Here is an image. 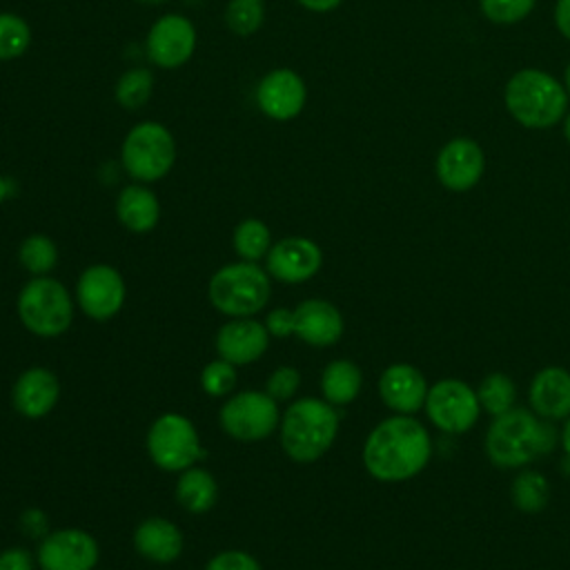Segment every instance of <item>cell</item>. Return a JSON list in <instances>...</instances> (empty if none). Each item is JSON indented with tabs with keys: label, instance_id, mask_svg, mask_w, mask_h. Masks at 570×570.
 Returning <instances> with one entry per match:
<instances>
[{
	"label": "cell",
	"instance_id": "cell-16",
	"mask_svg": "<svg viewBox=\"0 0 570 570\" xmlns=\"http://www.w3.org/2000/svg\"><path fill=\"white\" fill-rule=\"evenodd\" d=\"M436 178L443 187L452 191L472 189L485 169V154L472 138H452L445 142L436 156Z\"/></svg>",
	"mask_w": 570,
	"mask_h": 570
},
{
	"label": "cell",
	"instance_id": "cell-39",
	"mask_svg": "<svg viewBox=\"0 0 570 570\" xmlns=\"http://www.w3.org/2000/svg\"><path fill=\"white\" fill-rule=\"evenodd\" d=\"M554 22L563 38L570 40V0H557L554 4Z\"/></svg>",
	"mask_w": 570,
	"mask_h": 570
},
{
	"label": "cell",
	"instance_id": "cell-17",
	"mask_svg": "<svg viewBox=\"0 0 570 570\" xmlns=\"http://www.w3.org/2000/svg\"><path fill=\"white\" fill-rule=\"evenodd\" d=\"M269 332L265 323L254 316L247 318H229L216 332V354L229 363L249 365L258 361L269 347Z\"/></svg>",
	"mask_w": 570,
	"mask_h": 570
},
{
	"label": "cell",
	"instance_id": "cell-24",
	"mask_svg": "<svg viewBox=\"0 0 570 570\" xmlns=\"http://www.w3.org/2000/svg\"><path fill=\"white\" fill-rule=\"evenodd\" d=\"M176 501L191 514L209 512L218 501V483L214 474L200 465H191L178 472Z\"/></svg>",
	"mask_w": 570,
	"mask_h": 570
},
{
	"label": "cell",
	"instance_id": "cell-28",
	"mask_svg": "<svg viewBox=\"0 0 570 570\" xmlns=\"http://www.w3.org/2000/svg\"><path fill=\"white\" fill-rule=\"evenodd\" d=\"M18 261L29 274L47 276L58 265V245L45 234H31L20 243Z\"/></svg>",
	"mask_w": 570,
	"mask_h": 570
},
{
	"label": "cell",
	"instance_id": "cell-3",
	"mask_svg": "<svg viewBox=\"0 0 570 570\" xmlns=\"http://www.w3.org/2000/svg\"><path fill=\"white\" fill-rule=\"evenodd\" d=\"M554 441L557 432L550 423L534 419V414L523 407H512L490 423L485 452L494 465L517 468L550 452Z\"/></svg>",
	"mask_w": 570,
	"mask_h": 570
},
{
	"label": "cell",
	"instance_id": "cell-15",
	"mask_svg": "<svg viewBox=\"0 0 570 570\" xmlns=\"http://www.w3.org/2000/svg\"><path fill=\"white\" fill-rule=\"evenodd\" d=\"M256 105L272 120H292L296 118L307 100V89L303 78L287 67L267 71L256 85Z\"/></svg>",
	"mask_w": 570,
	"mask_h": 570
},
{
	"label": "cell",
	"instance_id": "cell-11",
	"mask_svg": "<svg viewBox=\"0 0 570 570\" xmlns=\"http://www.w3.org/2000/svg\"><path fill=\"white\" fill-rule=\"evenodd\" d=\"M125 296H127V287H125L122 274L107 263L89 265L80 274L73 292L76 305L91 321L114 318L122 309Z\"/></svg>",
	"mask_w": 570,
	"mask_h": 570
},
{
	"label": "cell",
	"instance_id": "cell-34",
	"mask_svg": "<svg viewBox=\"0 0 570 570\" xmlns=\"http://www.w3.org/2000/svg\"><path fill=\"white\" fill-rule=\"evenodd\" d=\"M537 0H479L483 16L494 24H514L530 16Z\"/></svg>",
	"mask_w": 570,
	"mask_h": 570
},
{
	"label": "cell",
	"instance_id": "cell-41",
	"mask_svg": "<svg viewBox=\"0 0 570 570\" xmlns=\"http://www.w3.org/2000/svg\"><path fill=\"white\" fill-rule=\"evenodd\" d=\"M9 194H11V185H9V180L4 176H0V205L9 198Z\"/></svg>",
	"mask_w": 570,
	"mask_h": 570
},
{
	"label": "cell",
	"instance_id": "cell-4",
	"mask_svg": "<svg viewBox=\"0 0 570 570\" xmlns=\"http://www.w3.org/2000/svg\"><path fill=\"white\" fill-rule=\"evenodd\" d=\"M566 87L543 69H521L510 76L503 100L510 116L528 129H548L557 125L568 109Z\"/></svg>",
	"mask_w": 570,
	"mask_h": 570
},
{
	"label": "cell",
	"instance_id": "cell-40",
	"mask_svg": "<svg viewBox=\"0 0 570 570\" xmlns=\"http://www.w3.org/2000/svg\"><path fill=\"white\" fill-rule=\"evenodd\" d=\"M301 7L309 9V11H316V13H325V11H332L336 9L343 0H296Z\"/></svg>",
	"mask_w": 570,
	"mask_h": 570
},
{
	"label": "cell",
	"instance_id": "cell-30",
	"mask_svg": "<svg viewBox=\"0 0 570 570\" xmlns=\"http://www.w3.org/2000/svg\"><path fill=\"white\" fill-rule=\"evenodd\" d=\"M514 396H517V390H514L512 379L501 372L488 374L476 390V399H479L481 407L485 412H490L492 416H499V414L512 410Z\"/></svg>",
	"mask_w": 570,
	"mask_h": 570
},
{
	"label": "cell",
	"instance_id": "cell-25",
	"mask_svg": "<svg viewBox=\"0 0 570 570\" xmlns=\"http://www.w3.org/2000/svg\"><path fill=\"white\" fill-rule=\"evenodd\" d=\"M363 385V374L358 365L350 358L330 361L321 374V392L323 399L332 405L352 403Z\"/></svg>",
	"mask_w": 570,
	"mask_h": 570
},
{
	"label": "cell",
	"instance_id": "cell-1",
	"mask_svg": "<svg viewBox=\"0 0 570 570\" xmlns=\"http://www.w3.org/2000/svg\"><path fill=\"white\" fill-rule=\"evenodd\" d=\"M432 454L428 430L407 414L381 421L365 439V470L385 483H396L419 474Z\"/></svg>",
	"mask_w": 570,
	"mask_h": 570
},
{
	"label": "cell",
	"instance_id": "cell-43",
	"mask_svg": "<svg viewBox=\"0 0 570 570\" xmlns=\"http://www.w3.org/2000/svg\"><path fill=\"white\" fill-rule=\"evenodd\" d=\"M563 136H566V140L570 142V114L563 116Z\"/></svg>",
	"mask_w": 570,
	"mask_h": 570
},
{
	"label": "cell",
	"instance_id": "cell-10",
	"mask_svg": "<svg viewBox=\"0 0 570 570\" xmlns=\"http://www.w3.org/2000/svg\"><path fill=\"white\" fill-rule=\"evenodd\" d=\"M481 403L476 392L459 379L436 381L425 396V412L430 421L450 434L470 430L479 419Z\"/></svg>",
	"mask_w": 570,
	"mask_h": 570
},
{
	"label": "cell",
	"instance_id": "cell-19",
	"mask_svg": "<svg viewBox=\"0 0 570 570\" xmlns=\"http://www.w3.org/2000/svg\"><path fill=\"white\" fill-rule=\"evenodd\" d=\"M341 312L323 298H305L294 307V334L312 347H330L343 336Z\"/></svg>",
	"mask_w": 570,
	"mask_h": 570
},
{
	"label": "cell",
	"instance_id": "cell-6",
	"mask_svg": "<svg viewBox=\"0 0 570 570\" xmlns=\"http://www.w3.org/2000/svg\"><path fill=\"white\" fill-rule=\"evenodd\" d=\"M73 307L76 298L71 292L49 274L29 278L16 301L20 323L40 338L65 334L73 321Z\"/></svg>",
	"mask_w": 570,
	"mask_h": 570
},
{
	"label": "cell",
	"instance_id": "cell-22",
	"mask_svg": "<svg viewBox=\"0 0 570 570\" xmlns=\"http://www.w3.org/2000/svg\"><path fill=\"white\" fill-rule=\"evenodd\" d=\"M530 405L543 419L570 416V372L546 367L530 383Z\"/></svg>",
	"mask_w": 570,
	"mask_h": 570
},
{
	"label": "cell",
	"instance_id": "cell-26",
	"mask_svg": "<svg viewBox=\"0 0 570 570\" xmlns=\"http://www.w3.org/2000/svg\"><path fill=\"white\" fill-rule=\"evenodd\" d=\"M232 245L240 261L258 263L261 258L267 256V252L274 243H272V232L263 220L245 218L234 227Z\"/></svg>",
	"mask_w": 570,
	"mask_h": 570
},
{
	"label": "cell",
	"instance_id": "cell-37",
	"mask_svg": "<svg viewBox=\"0 0 570 570\" xmlns=\"http://www.w3.org/2000/svg\"><path fill=\"white\" fill-rule=\"evenodd\" d=\"M265 327L274 338H287L294 334V309L274 307L265 316Z\"/></svg>",
	"mask_w": 570,
	"mask_h": 570
},
{
	"label": "cell",
	"instance_id": "cell-44",
	"mask_svg": "<svg viewBox=\"0 0 570 570\" xmlns=\"http://www.w3.org/2000/svg\"><path fill=\"white\" fill-rule=\"evenodd\" d=\"M563 87H566V91H568V96H570V62H568L566 73H563Z\"/></svg>",
	"mask_w": 570,
	"mask_h": 570
},
{
	"label": "cell",
	"instance_id": "cell-31",
	"mask_svg": "<svg viewBox=\"0 0 570 570\" xmlns=\"http://www.w3.org/2000/svg\"><path fill=\"white\" fill-rule=\"evenodd\" d=\"M31 45V27L18 13L0 11V60H16Z\"/></svg>",
	"mask_w": 570,
	"mask_h": 570
},
{
	"label": "cell",
	"instance_id": "cell-5",
	"mask_svg": "<svg viewBox=\"0 0 570 570\" xmlns=\"http://www.w3.org/2000/svg\"><path fill=\"white\" fill-rule=\"evenodd\" d=\"M207 294L214 309L227 318L256 316L269 301L272 276L258 263L236 261L212 274Z\"/></svg>",
	"mask_w": 570,
	"mask_h": 570
},
{
	"label": "cell",
	"instance_id": "cell-33",
	"mask_svg": "<svg viewBox=\"0 0 570 570\" xmlns=\"http://www.w3.org/2000/svg\"><path fill=\"white\" fill-rule=\"evenodd\" d=\"M236 381H238L236 365L220 356L207 363L200 372V387L209 396H227L236 387Z\"/></svg>",
	"mask_w": 570,
	"mask_h": 570
},
{
	"label": "cell",
	"instance_id": "cell-32",
	"mask_svg": "<svg viewBox=\"0 0 570 570\" xmlns=\"http://www.w3.org/2000/svg\"><path fill=\"white\" fill-rule=\"evenodd\" d=\"M265 18L263 0H229L225 7V24L236 36H252Z\"/></svg>",
	"mask_w": 570,
	"mask_h": 570
},
{
	"label": "cell",
	"instance_id": "cell-35",
	"mask_svg": "<svg viewBox=\"0 0 570 570\" xmlns=\"http://www.w3.org/2000/svg\"><path fill=\"white\" fill-rule=\"evenodd\" d=\"M301 387V372L292 365H281L276 367L269 376H267V383H265V392L276 401V403H283V401H289L294 399V394L298 392Z\"/></svg>",
	"mask_w": 570,
	"mask_h": 570
},
{
	"label": "cell",
	"instance_id": "cell-2",
	"mask_svg": "<svg viewBox=\"0 0 570 570\" xmlns=\"http://www.w3.org/2000/svg\"><path fill=\"white\" fill-rule=\"evenodd\" d=\"M338 414L325 399H298L281 414L278 436L283 452L296 463L321 459L334 443Z\"/></svg>",
	"mask_w": 570,
	"mask_h": 570
},
{
	"label": "cell",
	"instance_id": "cell-29",
	"mask_svg": "<svg viewBox=\"0 0 570 570\" xmlns=\"http://www.w3.org/2000/svg\"><path fill=\"white\" fill-rule=\"evenodd\" d=\"M548 499H550V483L543 474L534 470H525L512 481V503L517 510L528 514L541 512L548 505Z\"/></svg>",
	"mask_w": 570,
	"mask_h": 570
},
{
	"label": "cell",
	"instance_id": "cell-18",
	"mask_svg": "<svg viewBox=\"0 0 570 570\" xmlns=\"http://www.w3.org/2000/svg\"><path fill=\"white\" fill-rule=\"evenodd\" d=\"M60 399V379L45 365H33L20 372L11 387V403L24 419L47 416Z\"/></svg>",
	"mask_w": 570,
	"mask_h": 570
},
{
	"label": "cell",
	"instance_id": "cell-45",
	"mask_svg": "<svg viewBox=\"0 0 570 570\" xmlns=\"http://www.w3.org/2000/svg\"><path fill=\"white\" fill-rule=\"evenodd\" d=\"M136 2H140V4H163L165 0H136Z\"/></svg>",
	"mask_w": 570,
	"mask_h": 570
},
{
	"label": "cell",
	"instance_id": "cell-20",
	"mask_svg": "<svg viewBox=\"0 0 570 570\" xmlns=\"http://www.w3.org/2000/svg\"><path fill=\"white\" fill-rule=\"evenodd\" d=\"M379 394L390 410L399 414H412L425 405L428 383L414 365L394 363L381 374Z\"/></svg>",
	"mask_w": 570,
	"mask_h": 570
},
{
	"label": "cell",
	"instance_id": "cell-12",
	"mask_svg": "<svg viewBox=\"0 0 570 570\" xmlns=\"http://www.w3.org/2000/svg\"><path fill=\"white\" fill-rule=\"evenodd\" d=\"M100 561V546L94 534L80 528H60L42 537L36 563L40 570H94Z\"/></svg>",
	"mask_w": 570,
	"mask_h": 570
},
{
	"label": "cell",
	"instance_id": "cell-36",
	"mask_svg": "<svg viewBox=\"0 0 570 570\" xmlns=\"http://www.w3.org/2000/svg\"><path fill=\"white\" fill-rule=\"evenodd\" d=\"M205 570H263L258 559L245 550H223L214 554Z\"/></svg>",
	"mask_w": 570,
	"mask_h": 570
},
{
	"label": "cell",
	"instance_id": "cell-38",
	"mask_svg": "<svg viewBox=\"0 0 570 570\" xmlns=\"http://www.w3.org/2000/svg\"><path fill=\"white\" fill-rule=\"evenodd\" d=\"M0 570H33V559L24 548H7L0 552Z\"/></svg>",
	"mask_w": 570,
	"mask_h": 570
},
{
	"label": "cell",
	"instance_id": "cell-42",
	"mask_svg": "<svg viewBox=\"0 0 570 570\" xmlns=\"http://www.w3.org/2000/svg\"><path fill=\"white\" fill-rule=\"evenodd\" d=\"M561 441H563V450H566V454L570 456V421H568V423H566V428H563Z\"/></svg>",
	"mask_w": 570,
	"mask_h": 570
},
{
	"label": "cell",
	"instance_id": "cell-9",
	"mask_svg": "<svg viewBox=\"0 0 570 570\" xmlns=\"http://www.w3.org/2000/svg\"><path fill=\"white\" fill-rule=\"evenodd\" d=\"M218 421L225 434L234 441L256 443L265 441L278 430L281 410L267 392L243 390L223 403Z\"/></svg>",
	"mask_w": 570,
	"mask_h": 570
},
{
	"label": "cell",
	"instance_id": "cell-21",
	"mask_svg": "<svg viewBox=\"0 0 570 570\" xmlns=\"http://www.w3.org/2000/svg\"><path fill=\"white\" fill-rule=\"evenodd\" d=\"M136 552L151 563H174L185 550V537L180 528L165 517L142 519L134 530Z\"/></svg>",
	"mask_w": 570,
	"mask_h": 570
},
{
	"label": "cell",
	"instance_id": "cell-23",
	"mask_svg": "<svg viewBox=\"0 0 570 570\" xmlns=\"http://www.w3.org/2000/svg\"><path fill=\"white\" fill-rule=\"evenodd\" d=\"M116 216L125 229L147 234L158 225L160 203L145 183H131L116 198Z\"/></svg>",
	"mask_w": 570,
	"mask_h": 570
},
{
	"label": "cell",
	"instance_id": "cell-7",
	"mask_svg": "<svg viewBox=\"0 0 570 570\" xmlns=\"http://www.w3.org/2000/svg\"><path fill=\"white\" fill-rule=\"evenodd\" d=\"M125 171L136 183H156L165 178L176 163V142L171 131L156 120L134 125L120 147Z\"/></svg>",
	"mask_w": 570,
	"mask_h": 570
},
{
	"label": "cell",
	"instance_id": "cell-27",
	"mask_svg": "<svg viewBox=\"0 0 570 570\" xmlns=\"http://www.w3.org/2000/svg\"><path fill=\"white\" fill-rule=\"evenodd\" d=\"M151 91H154V73L145 67H131L116 80L114 96L122 109L136 111L147 105V100L151 98Z\"/></svg>",
	"mask_w": 570,
	"mask_h": 570
},
{
	"label": "cell",
	"instance_id": "cell-8",
	"mask_svg": "<svg viewBox=\"0 0 570 570\" xmlns=\"http://www.w3.org/2000/svg\"><path fill=\"white\" fill-rule=\"evenodd\" d=\"M145 445L151 463L165 472H183L205 456L196 425L180 412H165L154 419Z\"/></svg>",
	"mask_w": 570,
	"mask_h": 570
},
{
	"label": "cell",
	"instance_id": "cell-14",
	"mask_svg": "<svg viewBox=\"0 0 570 570\" xmlns=\"http://www.w3.org/2000/svg\"><path fill=\"white\" fill-rule=\"evenodd\" d=\"M323 265V252L321 247L305 236H287L276 240L267 256H265V269L267 274L287 285H298L316 276V272Z\"/></svg>",
	"mask_w": 570,
	"mask_h": 570
},
{
	"label": "cell",
	"instance_id": "cell-13",
	"mask_svg": "<svg viewBox=\"0 0 570 570\" xmlns=\"http://www.w3.org/2000/svg\"><path fill=\"white\" fill-rule=\"evenodd\" d=\"M147 56L156 67H183L196 49V29L183 13L160 16L147 33Z\"/></svg>",
	"mask_w": 570,
	"mask_h": 570
}]
</instances>
